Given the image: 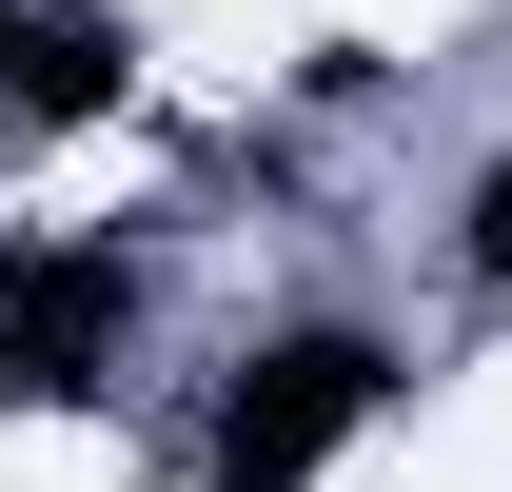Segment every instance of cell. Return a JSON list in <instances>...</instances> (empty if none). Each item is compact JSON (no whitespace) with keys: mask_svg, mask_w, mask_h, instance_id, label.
Wrapping results in <instances>:
<instances>
[{"mask_svg":"<svg viewBox=\"0 0 512 492\" xmlns=\"http://www.w3.org/2000/svg\"><path fill=\"white\" fill-rule=\"evenodd\" d=\"M453 237H473V276H512V158L473 178V217H453Z\"/></svg>","mask_w":512,"mask_h":492,"instance_id":"4","label":"cell"},{"mask_svg":"<svg viewBox=\"0 0 512 492\" xmlns=\"http://www.w3.org/2000/svg\"><path fill=\"white\" fill-rule=\"evenodd\" d=\"M375 414H394V355H375V335H276V355L237 374V414H217V492H316Z\"/></svg>","mask_w":512,"mask_h":492,"instance_id":"1","label":"cell"},{"mask_svg":"<svg viewBox=\"0 0 512 492\" xmlns=\"http://www.w3.org/2000/svg\"><path fill=\"white\" fill-rule=\"evenodd\" d=\"M119 79H138V40L99 20V0H20V20H0V119L20 138H79Z\"/></svg>","mask_w":512,"mask_h":492,"instance_id":"3","label":"cell"},{"mask_svg":"<svg viewBox=\"0 0 512 492\" xmlns=\"http://www.w3.org/2000/svg\"><path fill=\"white\" fill-rule=\"evenodd\" d=\"M119 335H138V256H99V237H0V394H20V414L99 394Z\"/></svg>","mask_w":512,"mask_h":492,"instance_id":"2","label":"cell"}]
</instances>
